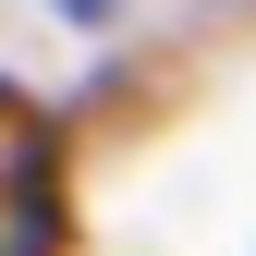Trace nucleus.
<instances>
[{
	"label": "nucleus",
	"instance_id": "obj_1",
	"mask_svg": "<svg viewBox=\"0 0 256 256\" xmlns=\"http://www.w3.org/2000/svg\"><path fill=\"white\" fill-rule=\"evenodd\" d=\"M49 12H74V24H110V12H122V0H49Z\"/></svg>",
	"mask_w": 256,
	"mask_h": 256
}]
</instances>
